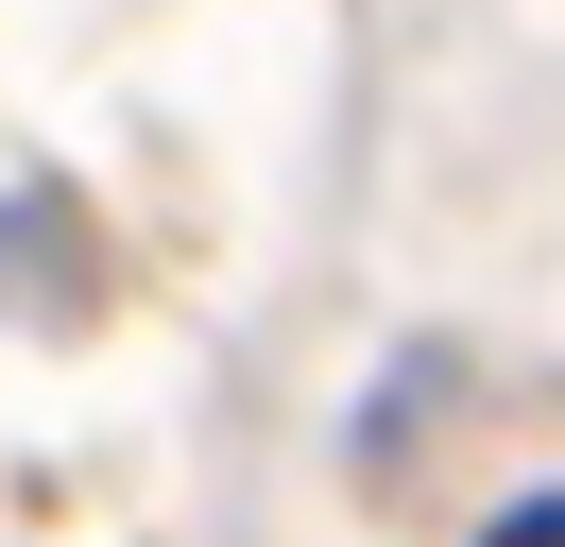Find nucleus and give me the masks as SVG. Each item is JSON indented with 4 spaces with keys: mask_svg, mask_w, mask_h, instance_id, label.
I'll return each instance as SVG.
<instances>
[{
    "mask_svg": "<svg viewBox=\"0 0 565 547\" xmlns=\"http://www.w3.org/2000/svg\"><path fill=\"white\" fill-rule=\"evenodd\" d=\"M480 547H565V496H531V513H497Z\"/></svg>",
    "mask_w": 565,
    "mask_h": 547,
    "instance_id": "1",
    "label": "nucleus"
}]
</instances>
